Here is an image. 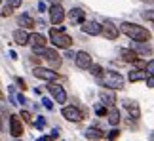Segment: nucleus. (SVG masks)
I'll return each instance as SVG.
<instances>
[{"label": "nucleus", "instance_id": "a211bd4d", "mask_svg": "<svg viewBox=\"0 0 154 141\" xmlns=\"http://www.w3.org/2000/svg\"><path fill=\"white\" fill-rule=\"evenodd\" d=\"M84 17H86V11H82L80 8H74L72 11H70V21H72V23L84 21Z\"/></svg>", "mask_w": 154, "mask_h": 141}, {"label": "nucleus", "instance_id": "7ed1b4c3", "mask_svg": "<svg viewBox=\"0 0 154 141\" xmlns=\"http://www.w3.org/2000/svg\"><path fill=\"white\" fill-rule=\"evenodd\" d=\"M50 38H51L53 46H57V48H69V46L72 44V38H70L69 34L63 33V27L51 29V31H50Z\"/></svg>", "mask_w": 154, "mask_h": 141}, {"label": "nucleus", "instance_id": "4468645a", "mask_svg": "<svg viewBox=\"0 0 154 141\" xmlns=\"http://www.w3.org/2000/svg\"><path fill=\"white\" fill-rule=\"evenodd\" d=\"M29 44L32 46V50H36V48H44V46H46V38L42 36V34L34 33V34H31V38H29Z\"/></svg>", "mask_w": 154, "mask_h": 141}, {"label": "nucleus", "instance_id": "4be33fe9", "mask_svg": "<svg viewBox=\"0 0 154 141\" xmlns=\"http://www.w3.org/2000/svg\"><path fill=\"white\" fill-rule=\"evenodd\" d=\"M135 50H137V54H143V55H149L150 54V46L149 44H143V42L135 44Z\"/></svg>", "mask_w": 154, "mask_h": 141}, {"label": "nucleus", "instance_id": "9d476101", "mask_svg": "<svg viewBox=\"0 0 154 141\" xmlns=\"http://www.w3.org/2000/svg\"><path fill=\"white\" fill-rule=\"evenodd\" d=\"M48 88H50V93L55 97L57 103H65V101H67V93H65V90L59 84H50Z\"/></svg>", "mask_w": 154, "mask_h": 141}, {"label": "nucleus", "instance_id": "393cba45", "mask_svg": "<svg viewBox=\"0 0 154 141\" xmlns=\"http://www.w3.org/2000/svg\"><path fill=\"white\" fill-rule=\"evenodd\" d=\"M101 101H106V105H112L114 103V97L109 96V93H101Z\"/></svg>", "mask_w": 154, "mask_h": 141}, {"label": "nucleus", "instance_id": "dca6fc26", "mask_svg": "<svg viewBox=\"0 0 154 141\" xmlns=\"http://www.w3.org/2000/svg\"><path fill=\"white\" fill-rule=\"evenodd\" d=\"M120 55H122V59L124 61H131V63H135L137 61V57H139V54L137 52H133V50H120Z\"/></svg>", "mask_w": 154, "mask_h": 141}, {"label": "nucleus", "instance_id": "f03ea898", "mask_svg": "<svg viewBox=\"0 0 154 141\" xmlns=\"http://www.w3.org/2000/svg\"><path fill=\"white\" fill-rule=\"evenodd\" d=\"M99 80L105 88H110V90H122L124 88V78L120 73H112V70H106V73L99 74Z\"/></svg>", "mask_w": 154, "mask_h": 141}, {"label": "nucleus", "instance_id": "c85d7f7f", "mask_svg": "<svg viewBox=\"0 0 154 141\" xmlns=\"http://www.w3.org/2000/svg\"><path fill=\"white\" fill-rule=\"evenodd\" d=\"M6 4H10L11 6V8H19V6H21V0H6Z\"/></svg>", "mask_w": 154, "mask_h": 141}, {"label": "nucleus", "instance_id": "412c9836", "mask_svg": "<svg viewBox=\"0 0 154 141\" xmlns=\"http://www.w3.org/2000/svg\"><path fill=\"white\" fill-rule=\"evenodd\" d=\"M109 122L112 126H116L118 122H120V113H118V111H114V109H110L109 111Z\"/></svg>", "mask_w": 154, "mask_h": 141}, {"label": "nucleus", "instance_id": "5701e85b", "mask_svg": "<svg viewBox=\"0 0 154 141\" xmlns=\"http://www.w3.org/2000/svg\"><path fill=\"white\" fill-rule=\"evenodd\" d=\"M93 109H95V114L97 116L106 114V107H105V105H101V103H95V107H93Z\"/></svg>", "mask_w": 154, "mask_h": 141}, {"label": "nucleus", "instance_id": "39448f33", "mask_svg": "<svg viewBox=\"0 0 154 141\" xmlns=\"http://www.w3.org/2000/svg\"><path fill=\"white\" fill-rule=\"evenodd\" d=\"M61 114L67 120H70V122H80L82 118H84V113H82L80 109H76V107H63Z\"/></svg>", "mask_w": 154, "mask_h": 141}, {"label": "nucleus", "instance_id": "bb28decb", "mask_svg": "<svg viewBox=\"0 0 154 141\" xmlns=\"http://www.w3.org/2000/svg\"><path fill=\"white\" fill-rule=\"evenodd\" d=\"M143 17H145V19H149V21H154V10H146V11H143Z\"/></svg>", "mask_w": 154, "mask_h": 141}, {"label": "nucleus", "instance_id": "423d86ee", "mask_svg": "<svg viewBox=\"0 0 154 141\" xmlns=\"http://www.w3.org/2000/svg\"><path fill=\"white\" fill-rule=\"evenodd\" d=\"M32 73H34V76H36V78H40V80H48V82H53V80L59 78L57 73H53V70H50V69H44V67H36Z\"/></svg>", "mask_w": 154, "mask_h": 141}, {"label": "nucleus", "instance_id": "c9c22d12", "mask_svg": "<svg viewBox=\"0 0 154 141\" xmlns=\"http://www.w3.org/2000/svg\"><path fill=\"white\" fill-rule=\"evenodd\" d=\"M50 4H59V0H48Z\"/></svg>", "mask_w": 154, "mask_h": 141}, {"label": "nucleus", "instance_id": "0eeeda50", "mask_svg": "<svg viewBox=\"0 0 154 141\" xmlns=\"http://www.w3.org/2000/svg\"><path fill=\"white\" fill-rule=\"evenodd\" d=\"M50 19H51V23H55V25H61V23H63V19H65V10L59 4H51Z\"/></svg>", "mask_w": 154, "mask_h": 141}, {"label": "nucleus", "instance_id": "ddd939ff", "mask_svg": "<svg viewBox=\"0 0 154 141\" xmlns=\"http://www.w3.org/2000/svg\"><path fill=\"white\" fill-rule=\"evenodd\" d=\"M29 38H31V34H27L25 29H17L14 33V40H15V44H19V46L29 44Z\"/></svg>", "mask_w": 154, "mask_h": 141}, {"label": "nucleus", "instance_id": "f8f14e48", "mask_svg": "<svg viewBox=\"0 0 154 141\" xmlns=\"http://www.w3.org/2000/svg\"><path fill=\"white\" fill-rule=\"evenodd\" d=\"M76 65H78V69H90L91 67V55L88 52H78L76 54Z\"/></svg>", "mask_w": 154, "mask_h": 141}, {"label": "nucleus", "instance_id": "6e6552de", "mask_svg": "<svg viewBox=\"0 0 154 141\" xmlns=\"http://www.w3.org/2000/svg\"><path fill=\"white\" fill-rule=\"evenodd\" d=\"M82 31H84L86 34L97 36V34H103V25H99V23H95V21H84Z\"/></svg>", "mask_w": 154, "mask_h": 141}, {"label": "nucleus", "instance_id": "f704fd0d", "mask_svg": "<svg viewBox=\"0 0 154 141\" xmlns=\"http://www.w3.org/2000/svg\"><path fill=\"white\" fill-rule=\"evenodd\" d=\"M38 10H40V11H44V10H46V4H44V2H40V4H38Z\"/></svg>", "mask_w": 154, "mask_h": 141}, {"label": "nucleus", "instance_id": "cd10ccee", "mask_svg": "<svg viewBox=\"0 0 154 141\" xmlns=\"http://www.w3.org/2000/svg\"><path fill=\"white\" fill-rule=\"evenodd\" d=\"M90 70H91V74H95V76H99V74L103 73V69L99 67V65H91V67H90Z\"/></svg>", "mask_w": 154, "mask_h": 141}, {"label": "nucleus", "instance_id": "f257e3e1", "mask_svg": "<svg viewBox=\"0 0 154 141\" xmlns=\"http://www.w3.org/2000/svg\"><path fill=\"white\" fill-rule=\"evenodd\" d=\"M122 33L129 38L137 40V42H146L150 38V33L145 27H139L135 23H122Z\"/></svg>", "mask_w": 154, "mask_h": 141}, {"label": "nucleus", "instance_id": "6ab92c4d", "mask_svg": "<svg viewBox=\"0 0 154 141\" xmlns=\"http://www.w3.org/2000/svg\"><path fill=\"white\" fill-rule=\"evenodd\" d=\"M84 136H86V139H101L103 137V132L97 130V128H90V130L84 132Z\"/></svg>", "mask_w": 154, "mask_h": 141}, {"label": "nucleus", "instance_id": "72a5a7b5", "mask_svg": "<svg viewBox=\"0 0 154 141\" xmlns=\"http://www.w3.org/2000/svg\"><path fill=\"white\" fill-rule=\"evenodd\" d=\"M146 70H149L150 74H154V59H152V61L149 63V65H146Z\"/></svg>", "mask_w": 154, "mask_h": 141}, {"label": "nucleus", "instance_id": "2f4dec72", "mask_svg": "<svg viewBox=\"0 0 154 141\" xmlns=\"http://www.w3.org/2000/svg\"><path fill=\"white\" fill-rule=\"evenodd\" d=\"M146 86H149V88H154V74H150L149 78H146Z\"/></svg>", "mask_w": 154, "mask_h": 141}, {"label": "nucleus", "instance_id": "1a4fd4ad", "mask_svg": "<svg viewBox=\"0 0 154 141\" xmlns=\"http://www.w3.org/2000/svg\"><path fill=\"white\" fill-rule=\"evenodd\" d=\"M118 34H120V31H118V27H114L110 21H105L103 23V36L109 38V40H116Z\"/></svg>", "mask_w": 154, "mask_h": 141}, {"label": "nucleus", "instance_id": "aec40b11", "mask_svg": "<svg viewBox=\"0 0 154 141\" xmlns=\"http://www.w3.org/2000/svg\"><path fill=\"white\" fill-rule=\"evenodd\" d=\"M19 25L25 27V29H31V27H34V21H32L31 15H25V14H23V15L19 17Z\"/></svg>", "mask_w": 154, "mask_h": 141}, {"label": "nucleus", "instance_id": "9b49d317", "mask_svg": "<svg viewBox=\"0 0 154 141\" xmlns=\"http://www.w3.org/2000/svg\"><path fill=\"white\" fill-rule=\"evenodd\" d=\"M10 133L14 137H19L23 133V126H21V118H19V116H10Z\"/></svg>", "mask_w": 154, "mask_h": 141}, {"label": "nucleus", "instance_id": "473e14b6", "mask_svg": "<svg viewBox=\"0 0 154 141\" xmlns=\"http://www.w3.org/2000/svg\"><path fill=\"white\" fill-rule=\"evenodd\" d=\"M42 103H44V107H46V109H51V107H53V105H51V101H50L48 97H44V99H42Z\"/></svg>", "mask_w": 154, "mask_h": 141}, {"label": "nucleus", "instance_id": "2eb2a0df", "mask_svg": "<svg viewBox=\"0 0 154 141\" xmlns=\"http://www.w3.org/2000/svg\"><path fill=\"white\" fill-rule=\"evenodd\" d=\"M124 107L128 109V113L133 116V118H139L141 116V111H139V105L135 103V101H131V99H126L124 101Z\"/></svg>", "mask_w": 154, "mask_h": 141}, {"label": "nucleus", "instance_id": "20e7f679", "mask_svg": "<svg viewBox=\"0 0 154 141\" xmlns=\"http://www.w3.org/2000/svg\"><path fill=\"white\" fill-rule=\"evenodd\" d=\"M34 52L40 54L42 57H46V59H48L53 67H59V65H61V57H59V54H57L55 50H51V48H36Z\"/></svg>", "mask_w": 154, "mask_h": 141}, {"label": "nucleus", "instance_id": "f3484780", "mask_svg": "<svg viewBox=\"0 0 154 141\" xmlns=\"http://www.w3.org/2000/svg\"><path fill=\"white\" fill-rule=\"evenodd\" d=\"M129 82H139V80H146L149 76H146V70H133V73H129Z\"/></svg>", "mask_w": 154, "mask_h": 141}, {"label": "nucleus", "instance_id": "7c9ffc66", "mask_svg": "<svg viewBox=\"0 0 154 141\" xmlns=\"http://www.w3.org/2000/svg\"><path fill=\"white\" fill-rule=\"evenodd\" d=\"M118 136H120V132H118V130H110L109 136H106V139H116Z\"/></svg>", "mask_w": 154, "mask_h": 141}, {"label": "nucleus", "instance_id": "a878e982", "mask_svg": "<svg viewBox=\"0 0 154 141\" xmlns=\"http://www.w3.org/2000/svg\"><path fill=\"white\" fill-rule=\"evenodd\" d=\"M11 10H14V8H11L10 4H6V6H2V17H8V15L11 14Z\"/></svg>", "mask_w": 154, "mask_h": 141}, {"label": "nucleus", "instance_id": "c756f323", "mask_svg": "<svg viewBox=\"0 0 154 141\" xmlns=\"http://www.w3.org/2000/svg\"><path fill=\"white\" fill-rule=\"evenodd\" d=\"M21 118L25 120V122H32V118H31V113H27V111H21Z\"/></svg>", "mask_w": 154, "mask_h": 141}, {"label": "nucleus", "instance_id": "b1692460", "mask_svg": "<svg viewBox=\"0 0 154 141\" xmlns=\"http://www.w3.org/2000/svg\"><path fill=\"white\" fill-rule=\"evenodd\" d=\"M44 126H46V118H44V116H38V120L34 122V128H38V130H42Z\"/></svg>", "mask_w": 154, "mask_h": 141}]
</instances>
